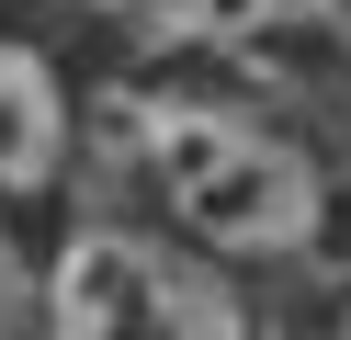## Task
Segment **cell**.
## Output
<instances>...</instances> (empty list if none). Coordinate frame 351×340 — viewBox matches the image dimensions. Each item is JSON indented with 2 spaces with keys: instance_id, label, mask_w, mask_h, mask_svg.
Instances as JSON below:
<instances>
[{
  "instance_id": "obj_2",
  "label": "cell",
  "mask_w": 351,
  "mask_h": 340,
  "mask_svg": "<svg viewBox=\"0 0 351 340\" xmlns=\"http://www.w3.org/2000/svg\"><path fill=\"white\" fill-rule=\"evenodd\" d=\"M46 329L57 340H250V317L204 261L136 238V227H80L46 272Z\"/></svg>"
},
{
  "instance_id": "obj_6",
  "label": "cell",
  "mask_w": 351,
  "mask_h": 340,
  "mask_svg": "<svg viewBox=\"0 0 351 340\" xmlns=\"http://www.w3.org/2000/svg\"><path fill=\"white\" fill-rule=\"evenodd\" d=\"M80 12H159V0H80Z\"/></svg>"
},
{
  "instance_id": "obj_5",
  "label": "cell",
  "mask_w": 351,
  "mask_h": 340,
  "mask_svg": "<svg viewBox=\"0 0 351 340\" xmlns=\"http://www.w3.org/2000/svg\"><path fill=\"white\" fill-rule=\"evenodd\" d=\"M23 306H34V284H23V261H12V249H0V340L23 329Z\"/></svg>"
},
{
  "instance_id": "obj_4",
  "label": "cell",
  "mask_w": 351,
  "mask_h": 340,
  "mask_svg": "<svg viewBox=\"0 0 351 340\" xmlns=\"http://www.w3.org/2000/svg\"><path fill=\"white\" fill-rule=\"evenodd\" d=\"M340 0H159L170 45H261V34H317Z\"/></svg>"
},
{
  "instance_id": "obj_1",
  "label": "cell",
  "mask_w": 351,
  "mask_h": 340,
  "mask_svg": "<svg viewBox=\"0 0 351 340\" xmlns=\"http://www.w3.org/2000/svg\"><path fill=\"white\" fill-rule=\"evenodd\" d=\"M136 148H147L159 204H170L204 249H227V261H295V249L328 227L317 159H306L295 136L227 113V102L159 91V102H136Z\"/></svg>"
},
{
  "instance_id": "obj_7",
  "label": "cell",
  "mask_w": 351,
  "mask_h": 340,
  "mask_svg": "<svg viewBox=\"0 0 351 340\" xmlns=\"http://www.w3.org/2000/svg\"><path fill=\"white\" fill-rule=\"evenodd\" d=\"M328 340H351V295H340V317H328Z\"/></svg>"
},
{
  "instance_id": "obj_3",
  "label": "cell",
  "mask_w": 351,
  "mask_h": 340,
  "mask_svg": "<svg viewBox=\"0 0 351 340\" xmlns=\"http://www.w3.org/2000/svg\"><path fill=\"white\" fill-rule=\"evenodd\" d=\"M69 159V91L34 45H0V204H23Z\"/></svg>"
}]
</instances>
